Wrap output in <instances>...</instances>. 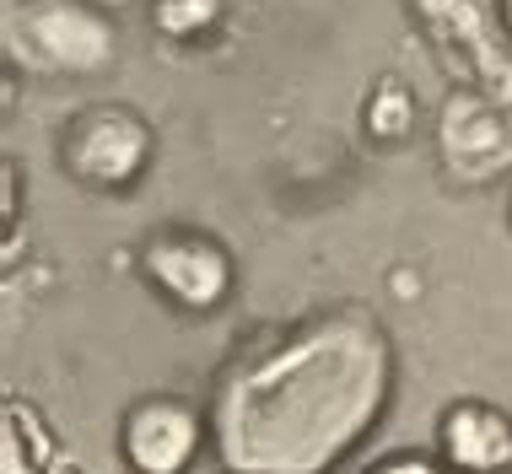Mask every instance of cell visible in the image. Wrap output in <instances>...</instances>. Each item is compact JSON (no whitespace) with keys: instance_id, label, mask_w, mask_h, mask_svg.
I'll list each match as a JSON object with an SVG mask.
<instances>
[{"instance_id":"obj_1","label":"cell","mask_w":512,"mask_h":474,"mask_svg":"<svg viewBox=\"0 0 512 474\" xmlns=\"http://www.w3.org/2000/svg\"><path fill=\"white\" fill-rule=\"evenodd\" d=\"M394 394V345L362 308L259 345L221 378L211 442L227 474H329L340 469Z\"/></svg>"},{"instance_id":"obj_2","label":"cell","mask_w":512,"mask_h":474,"mask_svg":"<svg viewBox=\"0 0 512 474\" xmlns=\"http://www.w3.org/2000/svg\"><path fill=\"white\" fill-rule=\"evenodd\" d=\"M17 54L54 76H92L114 65V22L92 0H33L11 27Z\"/></svg>"},{"instance_id":"obj_3","label":"cell","mask_w":512,"mask_h":474,"mask_svg":"<svg viewBox=\"0 0 512 474\" xmlns=\"http://www.w3.org/2000/svg\"><path fill=\"white\" fill-rule=\"evenodd\" d=\"M151 151H157L151 124L130 108H87L60 141L65 173L87 189H130L146 173Z\"/></svg>"},{"instance_id":"obj_4","label":"cell","mask_w":512,"mask_h":474,"mask_svg":"<svg viewBox=\"0 0 512 474\" xmlns=\"http://www.w3.org/2000/svg\"><path fill=\"white\" fill-rule=\"evenodd\" d=\"M141 275L184 313H216L232 297V254L205 232H157L141 248Z\"/></svg>"},{"instance_id":"obj_5","label":"cell","mask_w":512,"mask_h":474,"mask_svg":"<svg viewBox=\"0 0 512 474\" xmlns=\"http://www.w3.org/2000/svg\"><path fill=\"white\" fill-rule=\"evenodd\" d=\"M442 167L464 184L496 178L512 167V114L480 87H459L442 103V130H437Z\"/></svg>"},{"instance_id":"obj_6","label":"cell","mask_w":512,"mask_h":474,"mask_svg":"<svg viewBox=\"0 0 512 474\" xmlns=\"http://www.w3.org/2000/svg\"><path fill=\"white\" fill-rule=\"evenodd\" d=\"M205 431H211V421H200L189 399H141L119 426V458L135 474H184L205 448Z\"/></svg>"},{"instance_id":"obj_7","label":"cell","mask_w":512,"mask_h":474,"mask_svg":"<svg viewBox=\"0 0 512 474\" xmlns=\"http://www.w3.org/2000/svg\"><path fill=\"white\" fill-rule=\"evenodd\" d=\"M442 464L453 474H512V415L480 399H459L437 421Z\"/></svg>"},{"instance_id":"obj_8","label":"cell","mask_w":512,"mask_h":474,"mask_svg":"<svg viewBox=\"0 0 512 474\" xmlns=\"http://www.w3.org/2000/svg\"><path fill=\"white\" fill-rule=\"evenodd\" d=\"M421 11H426V22H432V33L442 44L453 54H464L469 71L475 76L491 71V81H502V92H512V76L502 65V49L491 44V22H486V6H480V0H421Z\"/></svg>"},{"instance_id":"obj_9","label":"cell","mask_w":512,"mask_h":474,"mask_svg":"<svg viewBox=\"0 0 512 474\" xmlns=\"http://www.w3.org/2000/svg\"><path fill=\"white\" fill-rule=\"evenodd\" d=\"M367 130L378 135V141H405L415 130V97L399 87V81H383V87L367 97Z\"/></svg>"},{"instance_id":"obj_10","label":"cell","mask_w":512,"mask_h":474,"mask_svg":"<svg viewBox=\"0 0 512 474\" xmlns=\"http://www.w3.org/2000/svg\"><path fill=\"white\" fill-rule=\"evenodd\" d=\"M151 22L168 38H200L221 22V0H151Z\"/></svg>"},{"instance_id":"obj_11","label":"cell","mask_w":512,"mask_h":474,"mask_svg":"<svg viewBox=\"0 0 512 474\" xmlns=\"http://www.w3.org/2000/svg\"><path fill=\"white\" fill-rule=\"evenodd\" d=\"M367 474H453V469L432 464V458H421V453H394V458H383V464H372Z\"/></svg>"},{"instance_id":"obj_12","label":"cell","mask_w":512,"mask_h":474,"mask_svg":"<svg viewBox=\"0 0 512 474\" xmlns=\"http://www.w3.org/2000/svg\"><path fill=\"white\" fill-rule=\"evenodd\" d=\"M92 6H103V11H119V6H130V0H92Z\"/></svg>"},{"instance_id":"obj_13","label":"cell","mask_w":512,"mask_h":474,"mask_svg":"<svg viewBox=\"0 0 512 474\" xmlns=\"http://www.w3.org/2000/svg\"><path fill=\"white\" fill-rule=\"evenodd\" d=\"M502 11H507V27H512V0H502Z\"/></svg>"}]
</instances>
